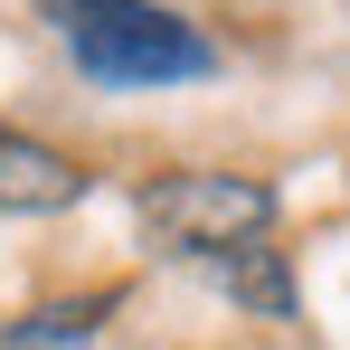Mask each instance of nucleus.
Returning a JSON list of instances; mask_svg holds the SVG:
<instances>
[{
    "mask_svg": "<svg viewBox=\"0 0 350 350\" xmlns=\"http://www.w3.org/2000/svg\"><path fill=\"white\" fill-rule=\"evenodd\" d=\"M29 10L95 95H171L228 66V48L171 0H29Z\"/></svg>",
    "mask_w": 350,
    "mask_h": 350,
    "instance_id": "f257e3e1",
    "label": "nucleus"
},
{
    "mask_svg": "<svg viewBox=\"0 0 350 350\" xmlns=\"http://www.w3.org/2000/svg\"><path fill=\"white\" fill-rule=\"evenodd\" d=\"M284 218V189L256 171H208V161H189V171H152L133 180V228L152 256H171V265H208V256H237V246H265Z\"/></svg>",
    "mask_w": 350,
    "mask_h": 350,
    "instance_id": "f03ea898",
    "label": "nucleus"
},
{
    "mask_svg": "<svg viewBox=\"0 0 350 350\" xmlns=\"http://www.w3.org/2000/svg\"><path fill=\"white\" fill-rule=\"evenodd\" d=\"M85 189H95V171L76 152H57L48 133L0 123V218H66Z\"/></svg>",
    "mask_w": 350,
    "mask_h": 350,
    "instance_id": "7ed1b4c3",
    "label": "nucleus"
},
{
    "mask_svg": "<svg viewBox=\"0 0 350 350\" xmlns=\"http://www.w3.org/2000/svg\"><path fill=\"white\" fill-rule=\"evenodd\" d=\"M114 312H123L114 284H95V293H48V303H29L19 322H0V350H85Z\"/></svg>",
    "mask_w": 350,
    "mask_h": 350,
    "instance_id": "39448f33",
    "label": "nucleus"
},
{
    "mask_svg": "<svg viewBox=\"0 0 350 350\" xmlns=\"http://www.w3.org/2000/svg\"><path fill=\"white\" fill-rule=\"evenodd\" d=\"M208 293H228L246 322H293L303 312V284H293V256L265 237V246H237V256H208V265H189Z\"/></svg>",
    "mask_w": 350,
    "mask_h": 350,
    "instance_id": "20e7f679",
    "label": "nucleus"
}]
</instances>
